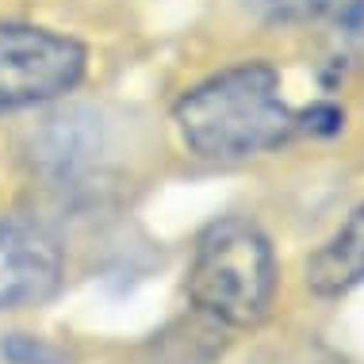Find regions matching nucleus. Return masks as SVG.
Masks as SVG:
<instances>
[{
    "label": "nucleus",
    "instance_id": "9",
    "mask_svg": "<svg viewBox=\"0 0 364 364\" xmlns=\"http://www.w3.org/2000/svg\"><path fill=\"white\" fill-rule=\"evenodd\" d=\"M4 360L8 364H65V353L38 338H27V333H12V338H4Z\"/></svg>",
    "mask_w": 364,
    "mask_h": 364
},
{
    "label": "nucleus",
    "instance_id": "6",
    "mask_svg": "<svg viewBox=\"0 0 364 364\" xmlns=\"http://www.w3.org/2000/svg\"><path fill=\"white\" fill-rule=\"evenodd\" d=\"M100 134H96V119L88 112H62L35 134L31 142V161L35 169L50 181H70L92 161Z\"/></svg>",
    "mask_w": 364,
    "mask_h": 364
},
{
    "label": "nucleus",
    "instance_id": "3",
    "mask_svg": "<svg viewBox=\"0 0 364 364\" xmlns=\"http://www.w3.org/2000/svg\"><path fill=\"white\" fill-rule=\"evenodd\" d=\"M85 73V46L46 27H0V112H19L70 92Z\"/></svg>",
    "mask_w": 364,
    "mask_h": 364
},
{
    "label": "nucleus",
    "instance_id": "1",
    "mask_svg": "<svg viewBox=\"0 0 364 364\" xmlns=\"http://www.w3.org/2000/svg\"><path fill=\"white\" fill-rule=\"evenodd\" d=\"M176 127L196 154L230 161L277 150L295 134L299 115L284 104L272 65L245 62L196 85L176 104Z\"/></svg>",
    "mask_w": 364,
    "mask_h": 364
},
{
    "label": "nucleus",
    "instance_id": "5",
    "mask_svg": "<svg viewBox=\"0 0 364 364\" xmlns=\"http://www.w3.org/2000/svg\"><path fill=\"white\" fill-rule=\"evenodd\" d=\"M364 284V203L349 211V219L333 230L307 261V288L322 299L346 295Z\"/></svg>",
    "mask_w": 364,
    "mask_h": 364
},
{
    "label": "nucleus",
    "instance_id": "4",
    "mask_svg": "<svg viewBox=\"0 0 364 364\" xmlns=\"http://www.w3.org/2000/svg\"><path fill=\"white\" fill-rule=\"evenodd\" d=\"M62 288V250L27 223H0V311L35 307Z\"/></svg>",
    "mask_w": 364,
    "mask_h": 364
},
{
    "label": "nucleus",
    "instance_id": "2",
    "mask_svg": "<svg viewBox=\"0 0 364 364\" xmlns=\"http://www.w3.org/2000/svg\"><path fill=\"white\" fill-rule=\"evenodd\" d=\"M277 295V257L250 219H219L196 242L188 299L219 326H257Z\"/></svg>",
    "mask_w": 364,
    "mask_h": 364
},
{
    "label": "nucleus",
    "instance_id": "7",
    "mask_svg": "<svg viewBox=\"0 0 364 364\" xmlns=\"http://www.w3.org/2000/svg\"><path fill=\"white\" fill-rule=\"evenodd\" d=\"M338 4L341 0H245V8L264 23H307V19L326 16Z\"/></svg>",
    "mask_w": 364,
    "mask_h": 364
},
{
    "label": "nucleus",
    "instance_id": "8",
    "mask_svg": "<svg viewBox=\"0 0 364 364\" xmlns=\"http://www.w3.org/2000/svg\"><path fill=\"white\" fill-rule=\"evenodd\" d=\"M333 46H338L341 58L364 65V0L341 4L338 19H333Z\"/></svg>",
    "mask_w": 364,
    "mask_h": 364
}]
</instances>
